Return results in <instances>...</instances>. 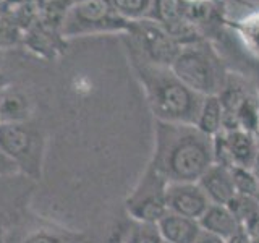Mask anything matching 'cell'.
<instances>
[{
	"mask_svg": "<svg viewBox=\"0 0 259 243\" xmlns=\"http://www.w3.org/2000/svg\"><path fill=\"white\" fill-rule=\"evenodd\" d=\"M149 164L168 183L198 182L214 164L212 138L194 125L156 120L154 152Z\"/></svg>",
	"mask_w": 259,
	"mask_h": 243,
	"instance_id": "obj_1",
	"label": "cell"
},
{
	"mask_svg": "<svg viewBox=\"0 0 259 243\" xmlns=\"http://www.w3.org/2000/svg\"><path fill=\"white\" fill-rule=\"evenodd\" d=\"M128 49L130 60L138 79L141 81L149 109L157 122L165 124H196L204 96L194 93L178 78L170 67L151 63L138 54L133 47Z\"/></svg>",
	"mask_w": 259,
	"mask_h": 243,
	"instance_id": "obj_2",
	"label": "cell"
},
{
	"mask_svg": "<svg viewBox=\"0 0 259 243\" xmlns=\"http://www.w3.org/2000/svg\"><path fill=\"white\" fill-rule=\"evenodd\" d=\"M170 68L190 89L204 97L217 96L227 81L221 59L204 40L183 46Z\"/></svg>",
	"mask_w": 259,
	"mask_h": 243,
	"instance_id": "obj_3",
	"label": "cell"
},
{
	"mask_svg": "<svg viewBox=\"0 0 259 243\" xmlns=\"http://www.w3.org/2000/svg\"><path fill=\"white\" fill-rule=\"evenodd\" d=\"M130 21L113 10L110 0H75L65 16L62 36L78 37L99 32H126Z\"/></svg>",
	"mask_w": 259,
	"mask_h": 243,
	"instance_id": "obj_4",
	"label": "cell"
},
{
	"mask_svg": "<svg viewBox=\"0 0 259 243\" xmlns=\"http://www.w3.org/2000/svg\"><path fill=\"white\" fill-rule=\"evenodd\" d=\"M168 182L151 164L125 199V211L135 222L157 224L167 209Z\"/></svg>",
	"mask_w": 259,
	"mask_h": 243,
	"instance_id": "obj_5",
	"label": "cell"
},
{
	"mask_svg": "<svg viewBox=\"0 0 259 243\" xmlns=\"http://www.w3.org/2000/svg\"><path fill=\"white\" fill-rule=\"evenodd\" d=\"M125 44L133 47L143 59L162 67H172L182 51V46L170 36V32L151 18L130 23L125 32Z\"/></svg>",
	"mask_w": 259,
	"mask_h": 243,
	"instance_id": "obj_6",
	"label": "cell"
},
{
	"mask_svg": "<svg viewBox=\"0 0 259 243\" xmlns=\"http://www.w3.org/2000/svg\"><path fill=\"white\" fill-rule=\"evenodd\" d=\"M0 149L20 166L23 174L26 172L34 178L39 177L42 162V138L34 127L29 125V122H0Z\"/></svg>",
	"mask_w": 259,
	"mask_h": 243,
	"instance_id": "obj_7",
	"label": "cell"
},
{
	"mask_svg": "<svg viewBox=\"0 0 259 243\" xmlns=\"http://www.w3.org/2000/svg\"><path fill=\"white\" fill-rule=\"evenodd\" d=\"M209 206L210 201L201 190L198 182H178L167 185L168 213L199 221V217L206 213Z\"/></svg>",
	"mask_w": 259,
	"mask_h": 243,
	"instance_id": "obj_8",
	"label": "cell"
},
{
	"mask_svg": "<svg viewBox=\"0 0 259 243\" xmlns=\"http://www.w3.org/2000/svg\"><path fill=\"white\" fill-rule=\"evenodd\" d=\"M201 190L206 193L210 205H227L237 191L229 167L212 164L198 180Z\"/></svg>",
	"mask_w": 259,
	"mask_h": 243,
	"instance_id": "obj_9",
	"label": "cell"
},
{
	"mask_svg": "<svg viewBox=\"0 0 259 243\" xmlns=\"http://www.w3.org/2000/svg\"><path fill=\"white\" fill-rule=\"evenodd\" d=\"M23 43L36 55L44 57V59H54L63 49L65 37L62 36V32L59 29L47 26V24L37 20L26 31Z\"/></svg>",
	"mask_w": 259,
	"mask_h": 243,
	"instance_id": "obj_10",
	"label": "cell"
},
{
	"mask_svg": "<svg viewBox=\"0 0 259 243\" xmlns=\"http://www.w3.org/2000/svg\"><path fill=\"white\" fill-rule=\"evenodd\" d=\"M157 229L164 243H194L201 233V225L196 219L167 213L157 222Z\"/></svg>",
	"mask_w": 259,
	"mask_h": 243,
	"instance_id": "obj_11",
	"label": "cell"
},
{
	"mask_svg": "<svg viewBox=\"0 0 259 243\" xmlns=\"http://www.w3.org/2000/svg\"><path fill=\"white\" fill-rule=\"evenodd\" d=\"M222 135L227 149H229L232 167H253V162L259 148L256 135L248 133L245 130H230V132H222Z\"/></svg>",
	"mask_w": 259,
	"mask_h": 243,
	"instance_id": "obj_12",
	"label": "cell"
},
{
	"mask_svg": "<svg viewBox=\"0 0 259 243\" xmlns=\"http://www.w3.org/2000/svg\"><path fill=\"white\" fill-rule=\"evenodd\" d=\"M198 222L201 225V230L219 235L224 240L232 237L233 233H237L241 229L237 217L225 205H210Z\"/></svg>",
	"mask_w": 259,
	"mask_h": 243,
	"instance_id": "obj_13",
	"label": "cell"
},
{
	"mask_svg": "<svg viewBox=\"0 0 259 243\" xmlns=\"http://www.w3.org/2000/svg\"><path fill=\"white\" fill-rule=\"evenodd\" d=\"M32 115V104L29 97L16 89H5L0 93V122L24 124Z\"/></svg>",
	"mask_w": 259,
	"mask_h": 243,
	"instance_id": "obj_14",
	"label": "cell"
},
{
	"mask_svg": "<svg viewBox=\"0 0 259 243\" xmlns=\"http://www.w3.org/2000/svg\"><path fill=\"white\" fill-rule=\"evenodd\" d=\"M222 125H224V109L221 99L217 96H206L201 104L194 127L204 135L214 138L215 135L222 132Z\"/></svg>",
	"mask_w": 259,
	"mask_h": 243,
	"instance_id": "obj_15",
	"label": "cell"
},
{
	"mask_svg": "<svg viewBox=\"0 0 259 243\" xmlns=\"http://www.w3.org/2000/svg\"><path fill=\"white\" fill-rule=\"evenodd\" d=\"M237 117V124L240 130H245L248 133L257 135L259 128V102L254 96L248 94L245 101L240 104V107L235 113Z\"/></svg>",
	"mask_w": 259,
	"mask_h": 243,
	"instance_id": "obj_16",
	"label": "cell"
},
{
	"mask_svg": "<svg viewBox=\"0 0 259 243\" xmlns=\"http://www.w3.org/2000/svg\"><path fill=\"white\" fill-rule=\"evenodd\" d=\"M110 4L121 18L133 23L138 20L148 18L152 0H110Z\"/></svg>",
	"mask_w": 259,
	"mask_h": 243,
	"instance_id": "obj_17",
	"label": "cell"
},
{
	"mask_svg": "<svg viewBox=\"0 0 259 243\" xmlns=\"http://www.w3.org/2000/svg\"><path fill=\"white\" fill-rule=\"evenodd\" d=\"M232 178H233V186L235 191L243 196H251L259 199V178L253 172V169L246 167H232Z\"/></svg>",
	"mask_w": 259,
	"mask_h": 243,
	"instance_id": "obj_18",
	"label": "cell"
},
{
	"mask_svg": "<svg viewBox=\"0 0 259 243\" xmlns=\"http://www.w3.org/2000/svg\"><path fill=\"white\" fill-rule=\"evenodd\" d=\"M123 243H164V238L157 229V224L135 222L126 232Z\"/></svg>",
	"mask_w": 259,
	"mask_h": 243,
	"instance_id": "obj_19",
	"label": "cell"
},
{
	"mask_svg": "<svg viewBox=\"0 0 259 243\" xmlns=\"http://www.w3.org/2000/svg\"><path fill=\"white\" fill-rule=\"evenodd\" d=\"M24 31L15 21L12 13L8 12L0 18V49H10L23 43Z\"/></svg>",
	"mask_w": 259,
	"mask_h": 243,
	"instance_id": "obj_20",
	"label": "cell"
},
{
	"mask_svg": "<svg viewBox=\"0 0 259 243\" xmlns=\"http://www.w3.org/2000/svg\"><path fill=\"white\" fill-rule=\"evenodd\" d=\"M23 243H75V241L57 230L39 229V230L29 232L26 237H24Z\"/></svg>",
	"mask_w": 259,
	"mask_h": 243,
	"instance_id": "obj_21",
	"label": "cell"
},
{
	"mask_svg": "<svg viewBox=\"0 0 259 243\" xmlns=\"http://www.w3.org/2000/svg\"><path fill=\"white\" fill-rule=\"evenodd\" d=\"M20 174H23L20 166L7 152L0 149V178H13Z\"/></svg>",
	"mask_w": 259,
	"mask_h": 243,
	"instance_id": "obj_22",
	"label": "cell"
},
{
	"mask_svg": "<svg viewBox=\"0 0 259 243\" xmlns=\"http://www.w3.org/2000/svg\"><path fill=\"white\" fill-rule=\"evenodd\" d=\"M241 229L251 240H259V208L241 222Z\"/></svg>",
	"mask_w": 259,
	"mask_h": 243,
	"instance_id": "obj_23",
	"label": "cell"
},
{
	"mask_svg": "<svg viewBox=\"0 0 259 243\" xmlns=\"http://www.w3.org/2000/svg\"><path fill=\"white\" fill-rule=\"evenodd\" d=\"M245 34L251 40V44H253L257 49V51H259V18L256 21H253V23H248L246 24Z\"/></svg>",
	"mask_w": 259,
	"mask_h": 243,
	"instance_id": "obj_24",
	"label": "cell"
},
{
	"mask_svg": "<svg viewBox=\"0 0 259 243\" xmlns=\"http://www.w3.org/2000/svg\"><path fill=\"white\" fill-rule=\"evenodd\" d=\"M194 243H225V240L222 237H219V235L201 230V233L198 235V238Z\"/></svg>",
	"mask_w": 259,
	"mask_h": 243,
	"instance_id": "obj_25",
	"label": "cell"
},
{
	"mask_svg": "<svg viewBox=\"0 0 259 243\" xmlns=\"http://www.w3.org/2000/svg\"><path fill=\"white\" fill-rule=\"evenodd\" d=\"M251 241H253V240L248 237L246 232L243 229H240L237 233H233L232 237H229L225 240V243H251Z\"/></svg>",
	"mask_w": 259,
	"mask_h": 243,
	"instance_id": "obj_26",
	"label": "cell"
},
{
	"mask_svg": "<svg viewBox=\"0 0 259 243\" xmlns=\"http://www.w3.org/2000/svg\"><path fill=\"white\" fill-rule=\"evenodd\" d=\"M5 89H8V78L5 75V71L2 70V67H0V93L5 91Z\"/></svg>",
	"mask_w": 259,
	"mask_h": 243,
	"instance_id": "obj_27",
	"label": "cell"
},
{
	"mask_svg": "<svg viewBox=\"0 0 259 243\" xmlns=\"http://www.w3.org/2000/svg\"><path fill=\"white\" fill-rule=\"evenodd\" d=\"M10 10H12V7L8 5L7 0H0V18H2L4 15H7Z\"/></svg>",
	"mask_w": 259,
	"mask_h": 243,
	"instance_id": "obj_28",
	"label": "cell"
},
{
	"mask_svg": "<svg viewBox=\"0 0 259 243\" xmlns=\"http://www.w3.org/2000/svg\"><path fill=\"white\" fill-rule=\"evenodd\" d=\"M253 172L256 174V177L259 178V148H257V152H256V157H254V162H253Z\"/></svg>",
	"mask_w": 259,
	"mask_h": 243,
	"instance_id": "obj_29",
	"label": "cell"
},
{
	"mask_svg": "<svg viewBox=\"0 0 259 243\" xmlns=\"http://www.w3.org/2000/svg\"><path fill=\"white\" fill-rule=\"evenodd\" d=\"M251 243H259V240H253V241H251Z\"/></svg>",
	"mask_w": 259,
	"mask_h": 243,
	"instance_id": "obj_30",
	"label": "cell"
},
{
	"mask_svg": "<svg viewBox=\"0 0 259 243\" xmlns=\"http://www.w3.org/2000/svg\"><path fill=\"white\" fill-rule=\"evenodd\" d=\"M256 136H259V128H257V135H256Z\"/></svg>",
	"mask_w": 259,
	"mask_h": 243,
	"instance_id": "obj_31",
	"label": "cell"
}]
</instances>
